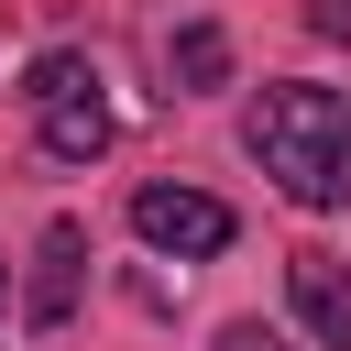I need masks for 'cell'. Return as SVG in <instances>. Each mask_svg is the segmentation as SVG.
Segmentation results:
<instances>
[{
	"instance_id": "6da1fadb",
	"label": "cell",
	"mask_w": 351,
	"mask_h": 351,
	"mask_svg": "<svg viewBox=\"0 0 351 351\" xmlns=\"http://www.w3.org/2000/svg\"><path fill=\"white\" fill-rule=\"evenodd\" d=\"M241 143H252V165H263L296 208H351V88L285 77V88L252 99Z\"/></svg>"
},
{
	"instance_id": "7a4b0ae2",
	"label": "cell",
	"mask_w": 351,
	"mask_h": 351,
	"mask_svg": "<svg viewBox=\"0 0 351 351\" xmlns=\"http://www.w3.org/2000/svg\"><path fill=\"white\" fill-rule=\"evenodd\" d=\"M132 230L154 241V252H176V263H208V252H230V208L208 197V186H143L132 197Z\"/></svg>"
},
{
	"instance_id": "3957f363",
	"label": "cell",
	"mask_w": 351,
	"mask_h": 351,
	"mask_svg": "<svg viewBox=\"0 0 351 351\" xmlns=\"http://www.w3.org/2000/svg\"><path fill=\"white\" fill-rule=\"evenodd\" d=\"M285 296H296V318H307V340L318 351H351V263L340 252H285Z\"/></svg>"
},
{
	"instance_id": "277c9868",
	"label": "cell",
	"mask_w": 351,
	"mask_h": 351,
	"mask_svg": "<svg viewBox=\"0 0 351 351\" xmlns=\"http://www.w3.org/2000/svg\"><path fill=\"white\" fill-rule=\"evenodd\" d=\"M77 285H88V230H77V219H44V252H33L22 318H33V329H66V318H77Z\"/></svg>"
},
{
	"instance_id": "5b68a950",
	"label": "cell",
	"mask_w": 351,
	"mask_h": 351,
	"mask_svg": "<svg viewBox=\"0 0 351 351\" xmlns=\"http://www.w3.org/2000/svg\"><path fill=\"white\" fill-rule=\"evenodd\" d=\"M44 154H55V165H99V154H110V99H99V77L66 88V99H44Z\"/></svg>"
},
{
	"instance_id": "8992f818",
	"label": "cell",
	"mask_w": 351,
	"mask_h": 351,
	"mask_svg": "<svg viewBox=\"0 0 351 351\" xmlns=\"http://www.w3.org/2000/svg\"><path fill=\"white\" fill-rule=\"evenodd\" d=\"M165 77H176V99H208V88H230V33H219V22H186V33L165 44Z\"/></svg>"
},
{
	"instance_id": "52a82bcc",
	"label": "cell",
	"mask_w": 351,
	"mask_h": 351,
	"mask_svg": "<svg viewBox=\"0 0 351 351\" xmlns=\"http://www.w3.org/2000/svg\"><path fill=\"white\" fill-rule=\"evenodd\" d=\"M88 77H99L88 55H33V77H22V99L44 110V99H66V88H88Z\"/></svg>"
},
{
	"instance_id": "ba28073f",
	"label": "cell",
	"mask_w": 351,
	"mask_h": 351,
	"mask_svg": "<svg viewBox=\"0 0 351 351\" xmlns=\"http://www.w3.org/2000/svg\"><path fill=\"white\" fill-rule=\"evenodd\" d=\"M208 351H296V340H285V329H263V318H230Z\"/></svg>"
},
{
	"instance_id": "9c48e42d",
	"label": "cell",
	"mask_w": 351,
	"mask_h": 351,
	"mask_svg": "<svg viewBox=\"0 0 351 351\" xmlns=\"http://www.w3.org/2000/svg\"><path fill=\"white\" fill-rule=\"evenodd\" d=\"M307 22H318L329 44H351V0H307Z\"/></svg>"
},
{
	"instance_id": "30bf717a",
	"label": "cell",
	"mask_w": 351,
	"mask_h": 351,
	"mask_svg": "<svg viewBox=\"0 0 351 351\" xmlns=\"http://www.w3.org/2000/svg\"><path fill=\"white\" fill-rule=\"evenodd\" d=\"M0 307H11V263H0Z\"/></svg>"
}]
</instances>
